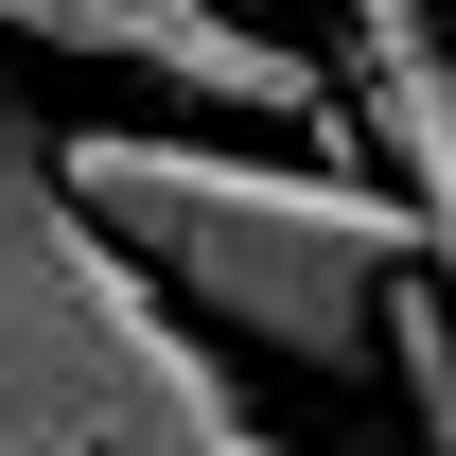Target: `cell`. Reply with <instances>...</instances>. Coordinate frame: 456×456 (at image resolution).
<instances>
[{"mask_svg": "<svg viewBox=\"0 0 456 456\" xmlns=\"http://www.w3.org/2000/svg\"><path fill=\"white\" fill-rule=\"evenodd\" d=\"M70 211L106 228L123 264L211 316L228 351H281V369H387V298L421 264V228L369 159H264L211 123H70L53 141Z\"/></svg>", "mask_w": 456, "mask_h": 456, "instance_id": "1", "label": "cell"}, {"mask_svg": "<svg viewBox=\"0 0 456 456\" xmlns=\"http://www.w3.org/2000/svg\"><path fill=\"white\" fill-rule=\"evenodd\" d=\"M0 36H18V53H88V70H141V88H175V106L281 123V141H316V123L351 106L334 70L298 53V36H264L246 0H0Z\"/></svg>", "mask_w": 456, "mask_h": 456, "instance_id": "2", "label": "cell"}, {"mask_svg": "<svg viewBox=\"0 0 456 456\" xmlns=\"http://www.w3.org/2000/svg\"><path fill=\"white\" fill-rule=\"evenodd\" d=\"M439 36H456V0H439Z\"/></svg>", "mask_w": 456, "mask_h": 456, "instance_id": "3", "label": "cell"}, {"mask_svg": "<svg viewBox=\"0 0 456 456\" xmlns=\"http://www.w3.org/2000/svg\"><path fill=\"white\" fill-rule=\"evenodd\" d=\"M246 18H264V0H246Z\"/></svg>", "mask_w": 456, "mask_h": 456, "instance_id": "4", "label": "cell"}]
</instances>
